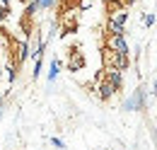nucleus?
<instances>
[{"label":"nucleus","instance_id":"obj_1","mask_svg":"<svg viewBox=\"0 0 157 150\" xmlns=\"http://www.w3.org/2000/svg\"><path fill=\"white\" fill-rule=\"evenodd\" d=\"M126 22H128V10L118 7L109 12V22H106V34L111 37H123L126 34Z\"/></svg>","mask_w":157,"mask_h":150},{"label":"nucleus","instance_id":"obj_2","mask_svg":"<svg viewBox=\"0 0 157 150\" xmlns=\"http://www.w3.org/2000/svg\"><path fill=\"white\" fill-rule=\"evenodd\" d=\"M101 61H104V68H114V70H128V65H131V61L128 56H121V53H114V51H109V49H101Z\"/></svg>","mask_w":157,"mask_h":150},{"label":"nucleus","instance_id":"obj_3","mask_svg":"<svg viewBox=\"0 0 157 150\" xmlns=\"http://www.w3.org/2000/svg\"><path fill=\"white\" fill-rule=\"evenodd\" d=\"M145 99H147L145 90L138 87V90H133V94L123 102V109H126V112H140V109H145Z\"/></svg>","mask_w":157,"mask_h":150},{"label":"nucleus","instance_id":"obj_4","mask_svg":"<svg viewBox=\"0 0 157 150\" xmlns=\"http://www.w3.org/2000/svg\"><path fill=\"white\" fill-rule=\"evenodd\" d=\"M104 49H109V51H114V53H121V56H128V53H131L126 37H111V34H106Z\"/></svg>","mask_w":157,"mask_h":150},{"label":"nucleus","instance_id":"obj_5","mask_svg":"<svg viewBox=\"0 0 157 150\" xmlns=\"http://www.w3.org/2000/svg\"><path fill=\"white\" fill-rule=\"evenodd\" d=\"M104 70V80L116 90V92H121V87H123V73L121 70H114V68H101Z\"/></svg>","mask_w":157,"mask_h":150},{"label":"nucleus","instance_id":"obj_6","mask_svg":"<svg viewBox=\"0 0 157 150\" xmlns=\"http://www.w3.org/2000/svg\"><path fill=\"white\" fill-rule=\"evenodd\" d=\"M85 68V56L78 46L70 49V58H68V70H82Z\"/></svg>","mask_w":157,"mask_h":150},{"label":"nucleus","instance_id":"obj_7","mask_svg":"<svg viewBox=\"0 0 157 150\" xmlns=\"http://www.w3.org/2000/svg\"><path fill=\"white\" fill-rule=\"evenodd\" d=\"M60 65H63L60 58H53V61H51V65H48V75H46L48 82H56V77L60 75Z\"/></svg>","mask_w":157,"mask_h":150},{"label":"nucleus","instance_id":"obj_8","mask_svg":"<svg viewBox=\"0 0 157 150\" xmlns=\"http://www.w3.org/2000/svg\"><path fill=\"white\" fill-rule=\"evenodd\" d=\"M2 70L7 73V80H10V82H15V77H17V65H15L12 61H7V65H5Z\"/></svg>","mask_w":157,"mask_h":150},{"label":"nucleus","instance_id":"obj_9","mask_svg":"<svg viewBox=\"0 0 157 150\" xmlns=\"http://www.w3.org/2000/svg\"><path fill=\"white\" fill-rule=\"evenodd\" d=\"M41 68H44V56H41V58H34V70H32V77H34V80L41 75Z\"/></svg>","mask_w":157,"mask_h":150},{"label":"nucleus","instance_id":"obj_10","mask_svg":"<svg viewBox=\"0 0 157 150\" xmlns=\"http://www.w3.org/2000/svg\"><path fill=\"white\" fill-rule=\"evenodd\" d=\"M56 2H58V0H36L39 10H53V7H56Z\"/></svg>","mask_w":157,"mask_h":150},{"label":"nucleus","instance_id":"obj_11","mask_svg":"<svg viewBox=\"0 0 157 150\" xmlns=\"http://www.w3.org/2000/svg\"><path fill=\"white\" fill-rule=\"evenodd\" d=\"M10 17V7H5V5H0V24L5 22V19Z\"/></svg>","mask_w":157,"mask_h":150},{"label":"nucleus","instance_id":"obj_12","mask_svg":"<svg viewBox=\"0 0 157 150\" xmlns=\"http://www.w3.org/2000/svg\"><path fill=\"white\" fill-rule=\"evenodd\" d=\"M51 145H53L56 150H65V143H63L60 138H51Z\"/></svg>","mask_w":157,"mask_h":150},{"label":"nucleus","instance_id":"obj_13","mask_svg":"<svg viewBox=\"0 0 157 150\" xmlns=\"http://www.w3.org/2000/svg\"><path fill=\"white\" fill-rule=\"evenodd\" d=\"M145 27H152V24H155V15H152V12H150V15H145Z\"/></svg>","mask_w":157,"mask_h":150},{"label":"nucleus","instance_id":"obj_14","mask_svg":"<svg viewBox=\"0 0 157 150\" xmlns=\"http://www.w3.org/2000/svg\"><path fill=\"white\" fill-rule=\"evenodd\" d=\"M121 2H123V7H128V5H133L136 0H121Z\"/></svg>","mask_w":157,"mask_h":150},{"label":"nucleus","instance_id":"obj_15","mask_svg":"<svg viewBox=\"0 0 157 150\" xmlns=\"http://www.w3.org/2000/svg\"><path fill=\"white\" fill-rule=\"evenodd\" d=\"M152 94L157 97V77H155V85H152Z\"/></svg>","mask_w":157,"mask_h":150},{"label":"nucleus","instance_id":"obj_16","mask_svg":"<svg viewBox=\"0 0 157 150\" xmlns=\"http://www.w3.org/2000/svg\"><path fill=\"white\" fill-rule=\"evenodd\" d=\"M0 5H5V7H10V0H0Z\"/></svg>","mask_w":157,"mask_h":150},{"label":"nucleus","instance_id":"obj_17","mask_svg":"<svg viewBox=\"0 0 157 150\" xmlns=\"http://www.w3.org/2000/svg\"><path fill=\"white\" fill-rule=\"evenodd\" d=\"M2 104H5V102H2V97H0V116H2Z\"/></svg>","mask_w":157,"mask_h":150},{"label":"nucleus","instance_id":"obj_18","mask_svg":"<svg viewBox=\"0 0 157 150\" xmlns=\"http://www.w3.org/2000/svg\"><path fill=\"white\" fill-rule=\"evenodd\" d=\"M0 77H2V65H0Z\"/></svg>","mask_w":157,"mask_h":150}]
</instances>
